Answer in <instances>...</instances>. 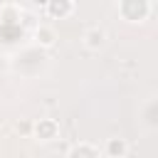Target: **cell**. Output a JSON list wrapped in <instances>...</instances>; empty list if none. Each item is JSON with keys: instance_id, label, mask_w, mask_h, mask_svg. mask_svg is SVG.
Here are the masks:
<instances>
[{"instance_id": "cell-1", "label": "cell", "mask_w": 158, "mask_h": 158, "mask_svg": "<svg viewBox=\"0 0 158 158\" xmlns=\"http://www.w3.org/2000/svg\"><path fill=\"white\" fill-rule=\"evenodd\" d=\"M57 133V123L54 121H40L37 123V136L40 138H54Z\"/></svg>"}, {"instance_id": "cell-2", "label": "cell", "mask_w": 158, "mask_h": 158, "mask_svg": "<svg viewBox=\"0 0 158 158\" xmlns=\"http://www.w3.org/2000/svg\"><path fill=\"white\" fill-rule=\"evenodd\" d=\"M72 7H74L72 2H49V5H47V12H49V15H59V17H62V15L72 12Z\"/></svg>"}, {"instance_id": "cell-3", "label": "cell", "mask_w": 158, "mask_h": 158, "mask_svg": "<svg viewBox=\"0 0 158 158\" xmlns=\"http://www.w3.org/2000/svg\"><path fill=\"white\" fill-rule=\"evenodd\" d=\"M84 40H86V44H89V47H99V44L104 42V32L94 27V30H89V32L84 35Z\"/></svg>"}, {"instance_id": "cell-4", "label": "cell", "mask_w": 158, "mask_h": 158, "mask_svg": "<svg viewBox=\"0 0 158 158\" xmlns=\"http://www.w3.org/2000/svg\"><path fill=\"white\" fill-rule=\"evenodd\" d=\"M106 148H109V153H111V156H123V153H126V143H123L121 138H111Z\"/></svg>"}, {"instance_id": "cell-5", "label": "cell", "mask_w": 158, "mask_h": 158, "mask_svg": "<svg viewBox=\"0 0 158 158\" xmlns=\"http://www.w3.org/2000/svg\"><path fill=\"white\" fill-rule=\"evenodd\" d=\"M69 158H96V151L94 148H89V146H79V148H74L72 151V156Z\"/></svg>"}, {"instance_id": "cell-6", "label": "cell", "mask_w": 158, "mask_h": 158, "mask_svg": "<svg viewBox=\"0 0 158 158\" xmlns=\"http://www.w3.org/2000/svg\"><path fill=\"white\" fill-rule=\"evenodd\" d=\"M37 40H40L42 44H52V42H54V32H52L49 27H40V30H37Z\"/></svg>"}]
</instances>
